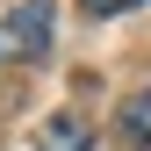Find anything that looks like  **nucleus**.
Segmentation results:
<instances>
[{"label": "nucleus", "instance_id": "f03ea898", "mask_svg": "<svg viewBox=\"0 0 151 151\" xmlns=\"http://www.w3.org/2000/svg\"><path fill=\"white\" fill-rule=\"evenodd\" d=\"M115 129H122L129 144H151V79H144V86L129 93L122 108H115Z\"/></svg>", "mask_w": 151, "mask_h": 151}, {"label": "nucleus", "instance_id": "20e7f679", "mask_svg": "<svg viewBox=\"0 0 151 151\" xmlns=\"http://www.w3.org/2000/svg\"><path fill=\"white\" fill-rule=\"evenodd\" d=\"M86 14H129V7H144V0H79Z\"/></svg>", "mask_w": 151, "mask_h": 151}, {"label": "nucleus", "instance_id": "f257e3e1", "mask_svg": "<svg viewBox=\"0 0 151 151\" xmlns=\"http://www.w3.org/2000/svg\"><path fill=\"white\" fill-rule=\"evenodd\" d=\"M50 0H22V7H14V22H7V50L14 58H43L50 50Z\"/></svg>", "mask_w": 151, "mask_h": 151}, {"label": "nucleus", "instance_id": "7ed1b4c3", "mask_svg": "<svg viewBox=\"0 0 151 151\" xmlns=\"http://www.w3.org/2000/svg\"><path fill=\"white\" fill-rule=\"evenodd\" d=\"M36 151H93V137H86V129L72 122V115H58V122L43 129V137H36Z\"/></svg>", "mask_w": 151, "mask_h": 151}]
</instances>
